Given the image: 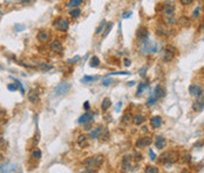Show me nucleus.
<instances>
[{
    "label": "nucleus",
    "mask_w": 204,
    "mask_h": 173,
    "mask_svg": "<svg viewBox=\"0 0 204 173\" xmlns=\"http://www.w3.org/2000/svg\"><path fill=\"white\" fill-rule=\"evenodd\" d=\"M113 82H114V80H113L111 78H105V79L102 80V85H103V86H106V87H107V86H109V85L113 84Z\"/></svg>",
    "instance_id": "35"
},
{
    "label": "nucleus",
    "mask_w": 204,
    "mask_h": 173,
    "mask_svg": "<svg viewBox=\"0 0 204 173\" xmlns=\"http://www.w3.org/2000/svg\"><path fill=\"white\" fill-rule=\"evenodd\" d=\"M0 70H2V66H1V65H0Z\"/></svg>",
    "instance_id": "59"
},
{
    "label": "nucleus",
    "mask_w": 204,
    "mask_h": 173,
    "mask_svg": "<svg viewBox=\"0 0 204 173\" xmlns=\"http://www.w3.org/2000/svg\"><path fill=\"white\" fill-rule=\"evenodd\" d=\"M192 110L195 112H202L204 110V97L200 96L196 98V100L192 104Z\"/></svg>",
    "instance_id": "7"
},
{
    "label": "nucleus",
    "mask_w": 204,
    "mask_h": 173,
    "mask_svg": "<svg viewBox=\"0 0 204 173\" xmlns=\"http://www.w3.org/2000/svg\"><path fill=\"white\" fill-rule=\"evenodd\" d=\"M120 107H122V102H119V104L116 105V107H115V108H116V112L120 110Z\"/></svg>",
    "instance_id": "54"
},
{
    "label": "nucleus",
    "mask_w": 204,
    "mask_h": 173,
    "mask_svg": "<svg viewBox=\"0 0 204 173\" xmlns=\"http://www.w3.org/2000/svg\"><path fill=\"white\" fill-rule=\"evenodd\" d=\"M142 131H143V132H148V128H147V127H143Z\"/></svg>",
    "instance_id": "58"
},
{
    "label": "nucleus",
    "mask_w": 204,
    "mask_h": 173,
    "mask_svg": "<svg viewBox=\"0 0 204 173\" xmlns=\"http://www.w3.org/2000/svg\"><path fill=\"white\" fill-rule=\"evenodd\" d=\"M83 106H85V110H89V102L88 101H86Z\"/></svg>",
    "instance_id": "53"
},
{
    "label": "nucleus",
    "mask_w": 204,
    "mask_h": 173,
    "mask_svg": "<svg viewBox=\"0 0 204 173\" xmlns=\"http://www.w3.org/2000/svg\"><path fill=\"white\" fill-rule=\"evenodd\" d=\"M7 88H8V91L14 92V91L18 90V86H17V84H8V85H7Z\"/></svg>",
    "instance_id": "39"
},
{
    "label": "nucleus",
    "mask_w": 204,
    "mask_h": 173,
    "mask_svg": "<svg viewBox=\"0 0 204 173\" xmlns=\"http://www.w3.org/2000/svg\"><path fill=\"white\" fill-rule=\"evenodd\" d=\"M97 79V77H89V76H86V77H83L82 79H81V82H89V81H94V80H96Z\"/></svg>",
    "instance_id": "32"
},
{
    "label": "nucleus",
    "mask_w": 204,
    "mask_h": 173,
    "mask_svg": "<svg viewBox=\"0 0 204 173\" xmlns=\"http://www.w3.org/2000/svg\"><path fill=\"white\" fill-rule=\"evenodd\" d=\"M180 2H181L183 6H188V5L192 4V2H194V0H180Z\"/></svg>",
    "instance_id": "45"
},
{
    "label": "nucleus",
    "mask_w": 204,
    "mask_h": 173,
    "mask_svg": "<svg viewBox=\"0 0 204 173\" xmlns=\"http://www.w3.org/2000/svg\"><path fill=\"white\" fill-rule=\"evenodd\" d=\"M164 22H166V25L170 26V25H174V24H176V22H177V19H176V18H174L172 16H169V17H167V18H166Z\"/></svg>",
    "instance_id": "26"
},
{
    "label": "nucleus",
    "mask_w": 204,
    "mask_h": 173,
    "mask_svg": "<svg viewBox=\"0 0 204 173\" xmlns=\"http://www.w3.org/2000/svg\"><path fill=\"white\" fill-rule=\"evenodd\" d=\"M123 64H124V66H127V67H129V66H130V64H131V61H130L129 59H127V58H126V59L123 60Z\"/></svg>",
    "instance_id": "50"
},
{
    "label": "nucleus",
    "mask_w": 204,
    "mask_h": 173,
    "mask_svg": "<svg viewBox=\"0 0 204 173\" xmlns=\"http://www.w3.org/2000/svg\"><path fill=\"white\" fill-rule=\"evenodd\" d=\"M136 37H137V39L140 40V41H146L147 39H148L149 37V33H148V30H147V27H144V26H141L138 30H137V33H136Z\"/></svg>",
    "instance_id": "9"
},
{
    "label": "nucleus",
    "mask_w": 204,
    "mask_h": 173,
    "mask_svg": "<svg viewBox=\"0 0 204 173\" xmlns=\"http://www.w3.org/2000/svg\"><path fill=\"white\" fill-rule=\"evenodd\" d=\"M155 146L158 148V150H163L166 146H167V140L163 138V137H161V135H158V137H156V141H155Z\"/></svg>",
    "instance_id": "14"
},
{
    "label": "nucleus",
    "mask_w": 204,
    "mask_h": 173,
    "mask_svg": "<svg viewBox=\"0 0 204 173\" xmlns=\"http://www.w3.org/2000/svg\"><path fill=\"white\" fill-rule=\"evenodd\" d=\"M0 138H1V134H0Z\"/></svg>",
    "instance_id": "61"
},
{
    "label": "nucleus",
    "mask_w": 204,
    "mask_h": 173,
    "mask_svg": "<svg viewBox=\"0 0 204 173\" xmlns=\"http://www.w3.org/2000/svg\"><path fill=\"white\" fill-rule=\"evenodd\" d=\"M200 7H196V10L194 11V13H192V18H197L198 16H200Z\"/></svg>",
    "instance_id": "47"
},
{
    "label": "nucleus",
    "mask_w": 204,
    "mask_h": 173,
    "mask_svg": "<svg viewBox=\"0 0 204 173\" xmlns=\"http://www.w3.org/2000/svg\"><path fill=\"white\" fill-rule=\"evenodd\" d=\"M190 159H191L190 154H186V155H184V159H183V161H184V163H190Z\"/></svg>",
    "instance_id": "49"
},
{
    "label": "nucleus",
    "mask_w": 204,
    "mask_h": 173,
    "mask_svg": "<svg viewBox=\"0 0 204 173\" xmlns=\"http://www.w3.org/2000/svg\"><path fill=\"white\" fill-rule=\"evenodd\" d=\"M200 27H201V28H200V30H201V31H204V24H202V25H201V26H200Z\"/></svg>",
    "instance_id": "57"
},
{
    "label": "nucleus",
    "mask_w": 204,
    "mask_h": 173,
    "mask_svg": "<svg viewBox=\"0 0 204 173\" xmlns=\"http://www.w3.org/2000/svg\"><path fill=\"white\" fill-rule=\"evenodd\" d=\"M7 147V141L2 138H0V150H5Z\"/></svg>",
    "instance_id": "40"
},
{
    "label": "nucleus",
    "mask_w": 204,
    "mask_h": 173,
    "mask_svg": "<svg viewBox=\"0 0 204 173\" xmlns=\"http://www.w3.org/2000/svg\"><path fill=\"white\" fill-rule=\"evenodd\" d=\"M102 131H103V128H102V126H100V127L93 130V131L89 133V137H91V138H99V135L102 133Z\"/></svg>",
    "instance_id": "24"
},
{
    "label": "nucleus",
    "mask_w": 204,
    "mask_h": 173,
    "mask_svg": "<svg viewBox=\"0 0 204 173\" xmlns=\"http://www.w3.org/2000/svg\"><path fill=\"white\" fill-rule=\"evenodd\" d=\"M69 14H71L72 18H79L81 16V10L80 8H72Z\"/></svg>",
    "instance_id": "25"
},
{
    "label": "nucleus",
    "mask_w": 204,
    "mask_h": 173,
    "mask_svg": "<svg viewBox=\"0 0 204 173\" xmlns=\"http://www.w3.org/2000/svg\"><path fill=\"white\" fill-rule=\"evenodd\" d=\"M111 27H113V22H108V24L106 25V31H105V33H103V37H102V38H106V37L108 36V33H109V31L111 30Z\"/></svg>",
    "instance_id": "34"
},
{
    "label": "nucleus",
    "mask_w": 204,
    "mask_h": 173,
    "mask_svg": "<svg viewBox=\"0 0 204 173\" xmlns=\"http://www.w3.org/2000/svg\"><path fill=\"white\" fill-rule=\"evenodd\" d=\"M180 159V154L177 151H166L160 155V161L162 164H172Z\"/></svg>",
    "instance_id": "1"
},
{
    "label": "nucleus",
    "mask_w": 204,
    "mask_h": 173,
    "mask_svg": "<svg viewBox=\"0 0 204 173\" xmlns=\"http://www.w3.org/2000/svg\"><path fill=\"white\" fill-rule=\"evenodd\" d=\"M149 82H142V84H140V86H138V88H137V94H141L142 92H143V90L146 88V87H148Z\"/></svg>",
    "instance_id": "30"
},
{
    "label": "nucleus",
    "mask_w": 204,
    "mask_h": 173,
    "mask_svg": "<svg viewBox=\"0 0 204 173\" xmlns=\"http://www.w3.org/2000/svg\"><path fill=\"white\" fill-rule=\"evenodd\" d=\"M144 121V118L142 117V115H136L135 118H134V123L136 124V125H140V124H142Z\"/></svg>",
    "instance_id": "33"
},
{
    "label": "nucleus",
    "mask_w": 204,
    "mask_h": 173,
    "mask_svg": "<svg viewBox=\"0 0 204 173\" xmlns=\"http://www.w3.org/2000/svg\"><path fill=\"white\" fill-rule=\"evenodd\" d=\"M149 155H150V160L151 161H155L156 160V154L152 150H149Z\"/></svg>",
    "instance_id": "44"
},
{
    "label": "nucleus",
    "mask_w": 204,
    "mask_h": 173,
    "mask_svg": "<svg viewBox=\"0 0 204 173\" xmlns=\"http://www.w3.org/2000/svg\"><path fill=\"white\" fill-rule=\"evenodd\" d=\"M144 171L147 173H157L158 172V170H157L156 167H154V166H147Z\"/></svg>",
    "instance_id": "37"
},
{
    "label": "nucleus",
    "mask_w": 204,
    "mask_h": 173,
    "mask_svg": "<svg viewBox=\"0 0 204 173\" xmlns=\"http://www.w3.org/2000/svg\"><path fill=\"white\" fill-rule=\"evenodd\" d=\"M177 22H178L180 26H182V27H189L190 24H191V20L189 19V18H186V17H181Z\"/></svg>",
    "instance_id": "21"
},
{
    "label": "nucleus",
    "mask_w": 204,
    "mask_h": 173,
    "mask_svg": "<svg viewBox=\"0 0 204 173\" xmlns=\"http://www.w3.org/2000/svg\"><path fill=\"white\" fill-rule=\"evenodd\" d=\"M156 32H157V34L158 36H161V37H164V38H167V37H170L174 32L168 27V25H158L157 26V30H156Z\"/></svg>",
    "instance_id": "5"
},
{
    "label": "nucleus",
    "mask_w": 204,
    "mask_h": 173,
    "mask_svg": "<svg viewBox=\"0 0 204 173\" xmlns=\"http://www.w3.org/2000/svg\"><path fill=\"white\" fill-rule=\"evenodd\" d=\"M0 14H1V11H0Z\"/></svg>",
    "instance_id": "60"
},
{
    "label": "nucleus",
    "mask_w": 204,
    "mask_h": 173,
    "mask_svg": "<svg viewBox=\"0 0 204 173\" xmlns=\"http://www.w3.org/2000/svg\"><path fill=\"white\" fill-rule=\"evenodd\" d=\"M53 26L55 27L56 30L61 31V32H66L69 27V21L65 18H57V19L53 22Z\"/></svg>",
    "instance_id": "3"
},
{
    "label": "nucleus",
    "mask_w": 204,
    "mask_h": 173,
    "mask_svg": "<svg viewBox=\"0 0 204 173\" xmlns=\"http://www.w3.org/2000/svg\"><path fill=\"white\" fill-rule=\"evenodd\" d=\"M189 93L191 94L192 97H200V96H203V90H202V87L201 86H198V85H190L189 86Z\"/></svg>",
    "instance_id": "10"
},
{
    "label": "nucleus",
    "mask_w": 204,
    "mask_h": 173,
    "mask_svg": "<svg viewBox=\"0 0 204 173\" xmlns=\"http://www.w3.org/2000/svg\"><path fill=\"white\" fill-rule=\"evenodd\" d=\"M80 60V57L79 56H76L75 58H73V59H69L68 60V62H76V61H79Z\"/></svg>",
    "instance_id": "51"
},
{
    "label": "nucleus",
    "mask_w": 204,
    "mask_h": 173,
    "mask_svg": "<svg viewBox=\"0 0 204 173\" xmlns=\"http://www.w3.org/2000/svg\"><path fill=\"white\" fill-rule=\"evenodd\" d=\"M82 2H83V0H71V1L68 2V7H69V8H73V7H76V6L81 5Z\"/></svg>",
    "instance_id": "27"
},
{
    "label": "nucleus",
    "mask_w": 204,
    "mask_h": 173,
    "mask_svg": "<svg viewBox=\"0 0 204 173\" xmlns=\"http://www.w3.org/2000/svg\"><path fill=\"white\" fill-rule=\"evenodd\" d=\"M130 120H131V115L130 114H126L124 117H123V119H122V121H123V124H124V125L129 124Z\"/></svg>",
    "instance_id": "41"
},
{
    "label": "nucleus",
    "mask_w": 204,
    "mask_h": 173,
    "mask_svg": "<svg viewBox=\"0 0 204 173\" xmlns=\"http://www.w3.org/2000/svg\"><path fill=\"white\" fill-rule=\"evenodd\" d=\"M18 170V166L14 164H6L0 166V172H15Z\"/></svg>",
    "instance_id": "12"
},
{
    "label": "nucleus",
    "mask_w": 204,
    "mask_h": 173,
    "mask_svg": "<svg viewBox=\"0 0 204 173\" xmlns=\"http://www.w3.org/2000/svg\"><path fill=\"white\" fill-rule=\"evenodd\" d=\"M17 86H18L19 88H20V91H21V93H22V94H25V88H24V86H22V84H21L20 81H18V80H17Z\"/></svg>",
    "instance_id": "48"
},
{
    "label": "nucleus",
    "mask_w": 204,
    "mask_h": 173,
    "mask_svg": "<svg viewBox=\"0 0 204 173\" xmlns=\"http://www.w3.org/2000/svg\"><path fill=\"white\" fill-rule=\"evenodd\" d=\"M103 160H105V157H103V155L96 154V155H94V157L87 158V159L83 161V165L87 166V167H94V169H96V167H99V166L102 165Z\"/></svg>",
    "instance_id": "2"
},
{
    "label": "nucleus",
    "mask_w": 204,
    "mask_h": 173,
    "mask_svg": "<svg viewBox=\"0 0 204 173\" xmlns=\"http://www.w3.org/2000/svg\"><path fill=\"white\" fill-rule=\"evenodd\" d=\"M99 65H100V59L94 56V57L91 59V66H92V67H97Z\"/></svg>",
    "instance_id": "29"
},
{
    "label": "nucleus",
    "mask_w": 204,
    "mask_h": 173,
    "mask_svg": "<svg viewBox=\"0 0 204 173\" xmlns=\"http://www.w3.org/2000/svg\"><path fill=\"white\" fill-rule=\"evenodd\" d=\"M15 31H17V32L25 31V26H24V25H21V24H17V25H15Z\"/></svg>",
    "instance_id": "42"
},
{
    "label": "nucleus",
    "mask_w": 204,
    "mask_h": 173,
    "mask_svg": "<svg viewBox=\"0 0 204 173\" xmlns=\"http://www.w3.org/2000/svg\"><path fill=\"white\" fill-rule=\"evenodd\" d=\"M133 16V12L131 11H128V12H124L123 14H122V18H124V19H128L129 17H131Z\"/></svg>",
    "instance_id": "46"
},
{
    "label": "nucleus",
    "mask_w": 204,
    "mask_h": 173,
    "mask_svg": "<svg viewBox=\"0 0 204 173\" xmlns=\"http://www.w3.org/2000/svg\"><path fill=\"white\" fill-rule=\"evenodd\" d=\"M111 106V101L109 98H105L103 100H102V105H101V108H102V111H107L109 107Z\"/></svg>",
    "instance_id": "23"
},
{
    "label": "nucleus",
    "mask_w": 204,
    "mask_h": 173,
    "mask_svg": "<svg viewBox=\"0 0 204 173\" xmlns=\"http://www.w3.org/2000/svg\"><path fill=\"white\" fill-rule=\"evenodd\" d=\"M69 90H71V84H68V82H61V84H59L55 87L54 92H55L56 96H63Z\"/></svg>",
    "instance_id": "4"
},
{
    "label": "nucleus",
    "mask_w": 204,
    "mask_h": 173,
    "mask_svg": "<svg viewBox=\"0 0 204 173\" xmlns=\"http://www.w3.org/2000/svg\"><path fill=\"white\" fill-rule=\"evenodd\" d=\"M4 114H5V113H4V112H2V111H1V110H0V120H1V118H2V117H4Z\"/></svg>",
    "instance_id": "56"
},
{
    "label": "nucleus",
    "mask_w": 204,
    "mask_h": 173,
    "mask_svg": "<svg viewBox=\"0 0 204 173\" xmlns=\"http://www.w3.org/2000/svg\"><path fill=\"white\" fill-rule=\"evenodd\" d=\"M152 93H154V96L157 98V100L166 96V91H164V88H163L162 86H160V85L155 87V90H154V92H152Z\"/></svg>",
    "instance_id": "17"
},
{
    "label": "nucleus",
    "mask_w": 204,
    "mask_h": 173,
    "mask_svg": "<svg viewBox=\"0 0 204 173\" xmlns=\"http://www.w3.org/2000/svg\"><path fill=\"white\" fill-rule=\"evenodd\" d=\"M87 139H88L87 135L81 134L79 138H77V144H79L81 147H85V146H87Z\"/></svg>",
    "instance_id": "22"
},
{
    "label": "nucleus",
    "mask_w": 204,
    "mask_h": 173,
    "mask_svg": "<svg viewBox=\"0 0 204 173\" xmlns=\"http://www.w3.org/2000/svg\"><path fill=\"white\" fill-rule=\"evenodd\" d=\"M174 57H175V53L174 52H171V51H169L168 48H164V51H163V53H162V59L164 60V61H171L172 59H174Z\"/></svg>",
    "instance_id": "18"
},
{
    "label": "nucleus",
    "mask_w": 204,
    "mask_h": 173,
    "mask_svg": "<svg viewBox=\"0 0 204 173\" xmlns=\"http://www.w3.org/2000/svg\"><path fill=\"white\" fill-rule=\"evenodd\" d=\"M135 85V81H129L128 82V86H134Z\"/></svg>",
    "instance_id": "55"
},
{
    "label": "nucleus",
    "mask_w": 204,
    "mask_h": 173,
    "mask_svg": "<svg viewBox=\"0 0 204 173\" xmlns=\"http://www.w3.org/2000/svg\"><path fill=\"white\" fill-rule=\"evenodd\" d=\"M162 12L164 13L166 17H169V16H172V13L175 12V5L174 2L171 1H166L162 6Z\"/></svg>",
    "instance_id": "6"
},
{
    "label": "nucleus",
    "mask_w": 204,
    "mask_h": 173,
    "mask_svg": "<svg viewBox=\"0 0 204 173\" xmlns=\"http://www.w3.org/2000/svg\"><path fill=\"white\" fill-rule=\"evenodd\" d=\"M151 144V139L149 137H144V138H140L137 141H136V147L137 148H143L146 146H148Z\"/></svg>",
    "instance_id": "11"
},
{
    "label": "nucleus",
    "mask_w": 204,
    "mask_h": 173,
    "mask_svg": "<svg viewBox=\"0 0 204 173\" xmlns=\"http://www.w3.org/2000/svg\"><path fill=\"white\" fill-rule=\"evenodd\" d=\"M49 48H51V51H52V52H54V53H56V54H61V53L63 52V46H62V44H61L59 40H54V41H52V42H51Z\"/></svg>",
    "instance_id": "8"
},
{
    "label": "nucleus",
    "mask_w": 204,
    "mask_h": 173,
    "mask_svg": "<svg viewBox=\"0 0 204 173\" xmlns=\"http://www.w3.org/2000/svg\"><path fill=\"white\" fill-rule=\"evenodd\" d=\"M156 101H157V98L154 96V93H151V94H150V97H149L148 101H147V106H149V107H150V106H152V105H154Z\"/></svg>",
    "instance_id": "28"
},
{
    "label": "nucleus",
    "mask_w": 204,
    "mask_h": 173,
    "mask_svg": "<svg viewBox=\"0 0 204 173\" xmlns=\"http://www.w3.org/2000/svg\"><path fill=\"white\" fill-rule=\"evenodd\" d=\"M150 125H151V127H154V128H158V127L162 125V118L158 117V115L152 117V118L150 119Z\"/></svg>",
    "instance_id": "16"
},
{
    "label": "nucleus",
    "mask_w": 204,
    "mask_h": 173,
    "mask_svg": "<svg viewBox=\"0 0 204 173\" xmlns=\"http://www.w3.org/2000/svg\"><path fill=\"white\" fill-rule=\"evenodd\" d=\"M32 157H33V158H35V159H40V158H41V151H40V150H38V148L33 150V152H32Z\"/></svg>",
    "instance_id": "36"
},
{
    "label": "nucleus",
    "mask_w": 204,
    "mask_h": 173,
    "mask_svg": "<svg viewBox=\"0 0 204 173\" xmlns=\"http://www.w3.org/2000/svg\"><path fill=\"white\" fill-rule=\"evenodd\" d=\"M39 67H40V68H42L43 71H48V70H52V66H51V65H48V64H45V62H41V64L39 65Z\"/></svg>",
    "instance_id": "38"
},
{
    "label": "nucleus",
    "mask_w": 204,
    "mask_h": 173,
    "mask_svg": "<svg viewBox=\"0 0 204 173\" xmlns=\"http://www.w3.org/2000/svg\"><path fill=\"white\" fill-rule=\"evenodd\" d=\"M130 159H131L130 157H124L123 160H122V169H123L124 172H129V171H131L133 165H131V160H130Z\"/></svg>",
    "instance_id": "13"
},
{
    "label": "nucleus",
    "mask_w": 204,
    "mask_h": 173,
    "mask_svg": "<svg viewBox=\"0 0 204 173\" xmlns=\"http://www.w3.org/2000/svg\"><path fill=\"white\" fill-rule=\"evenodd\" d=\"M106 25H107V22H106V20H103V21H102V22L100 24V26H99V27L96 28V31H95V32H96V34H99V33H101V32H102V31L105 30V27H106Z\"/></svg>",
    "instance_id": "31"
},
{
    "label": "nucleus",
    "mask_w": 204,
    "mask_h": 173,
    "mask_svg": "<svg viewBox=\"0 0 204 173\" xmlns=\"http://www.w3.org/2000/svg\"><path fill=\"white\" fill-rule=\"evenodd\" d=\"M38 40L40 42H46L49 40V33L47 31H40L38 33Z\"/></svg>",
    "instance_id": "19"
},
{
    "label": "nucleus",
    "mask_w": 204,
    "mask_h": 173,
    "mask_svg": "<svg viewBox=\"0 0 204 173\" xmlns=\"http://www.w3.org/2000/svg\"><path fill=\"white\" fill-rule=\"evenodd\" d=\"M92 120H93V114L92 113H85V114H82L80 118H79V120H77V123L79 124H87V123H92Z\"/></svg>",
    "instance_id": "15"
},
{
    "label": "nucleus",
    "mask_w": 204,
    "mask_h": 173,
    "mask_svg": "<svg viewBox=\"0 0 204 173\" xmlns=\"http://www.w3.org/2000/svg\"><path fill=\"white\" fill-rule=\"evenodd\" d=\"M140 73H141L142 77H144V76H146V68H142V70L140 71Z\"/></svg>",
    "instance_id": "52"
},
{
    "label": "nucleus",
    "mask_w": 204,
    "mask_h": 173,
    "mask_svg": "<svg viewBox=\"0 0 204 173\" xmlns=\"http://www.w3.org/2000/svg\"><path fill=\"white\" fill-rule=\"evenodd\" d=\"M35 0H19V4L21 5H28V4H33Z\"/></svg>",
    "instance_id": "43"
},
{
    "label": "nucleus",
    "mask_w": 204,
    "mask_h": 173,
    "mask_svg": "<svg viewBox=\"0 0 204 173\" xmlns=\"http://www.w3.org/2000/svg\"><path fill=\"white\" fill-rule=\"evenodd\" d=\"M27 98H28V100H29L31 102L35 104L38 101V99H39V93H38V91L37 90H31L29 93H28V96H27Z\"/></svg>",
    "instance_id": "20"
}]
</instances>
